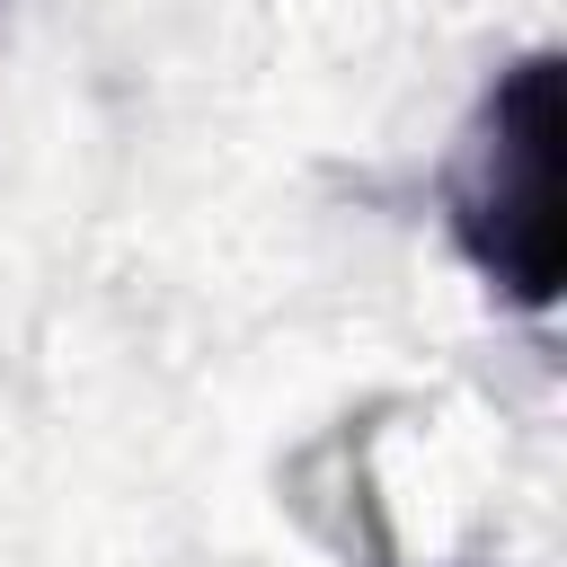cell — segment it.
Here are the masks:
<instances>
[{"mask_svg":"<svg viewBox=\"0 0 567 567\" xmlns=\"http://www.w3.org/2000/svg\"><path fill=\"white\" fill-rule=\"evenodd\" d=\"M558 53H523L487 80L452 168H443V230L470 257V275L514 301V310H549L558 301Z\"/></svg>","mask_w":567,"mask_h":567,"instance_id":"obj_1","label":"cell"}]
</instances>
